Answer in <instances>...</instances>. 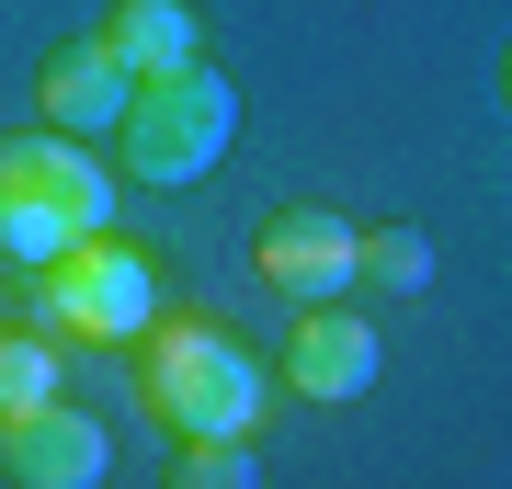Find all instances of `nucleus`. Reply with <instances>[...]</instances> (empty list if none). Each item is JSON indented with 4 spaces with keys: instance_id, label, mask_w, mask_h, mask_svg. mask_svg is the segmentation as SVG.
<instances>
[{
    "instance_id": "obj_9",
    "label": "nucleus",
    "mask_w": 512,
    "mask_h": 489,
    "mask_svg": "<svg viewBox=\"0 0 512 489\" xmlns=\"http://www.w3.org/2000/svg\"><path fill=\"white\" fill-rule=\"evenodd\" d=\"M92 35H103V57L126 80H171V69L205 57V12H194V0H114Z\"/></svg>"
},
{
    "instance_id": "obj_3",
    "label": "nucleus",
    "mask_w": 512,
    "mask_h": 489,
    "mask_svg": "<svg viewBox=\"0 0 512 489\" xmlns=\"http://www.w3.org/2000/svg\"><path fill=\"white\" fill-rule=\"evenodd\" d=\"M35 308H46V330H69V342H148V330H160V251L92 228L57 273H35Z\"/></svg>"
},
{
    "instance_id": "obj_4",
    "label": "nucleus",
    "mask_w": 512,
    "mask_h": 489,
    "mask_svg": "<svg viewBox=\"0 0 512 489\" xmlns=\"http://www.w3.org/2000/svg\"><path fill=\"white\" fill-rule=\"evenodd\" d=\"M251 273L274 296H296V308H330V296L365 273V228L342 217V205H274L251 239Z\"/></svg>"
},
{
    "instance_id": "obj_8",
    "label": "nucleus",
    "mask_w": 512,
    "mask_h": 489,
    "mask_svg": "<svg viewBox=\"0 0 512 489\" xmlns=\"http://www.w3.org/2000/svg\"><path fill=\"white\" fill-rule=\"evenodd\" d=\"M376 330L342 308V296H330V308H296V342H285V387L296 399H365L376 387Z\"/></svg>"
},
{
    "instance_id": "obj_6",
    "label": "nucleus",
    "mask_w": 512,
    "mask_h": 489,
    "mask_svg": "<svg viewBox=\"0 0 512 489\" xmlns=\"http://www.w3.org/2000/svg\"><path fill=\"white\" fill-rule=\"evenodd\" d=\"M103 467H114V455H103V421L69 410V399L0 421V478H12V489H103Z\"/></svg>"
},
{
    "instance_id": "obj_10",
    "label": "nucleus",
    "mask_w": 512,
    "mask_h": 489,
    "mask_svg": "<svg viewBox=\"0 0 512 489\" xmlns=\"http://www.w3.org/2000/svg\"><path fill=\"white\" fill-rule=\"evenodd\" d=\"M80 239H92V228H80L69 205H46V194H23V182H0V273H23V285H35V273H57V262L80 251Z\"/></svg>"
},
{
    "instance_id": "obj_2",
    "label": "nucleus",
    "mask_w": 512,
    "mask_h": 489,
    "mask_svg": "<svg viewBox=\"0 0 512 489\" xmlns=\"http://www.w3.org/2000/svg\"><path fill=\"white\" fill-rule=\"evenodd\" d=\"M228 137H239V80L217 69V57H194V69H171V80H137V103H126V126H114V160H126V182H205L228 160Z\"/></svg>"
},
{
    "instance_id": "obj_1",
    "label": "nucleus",
    "mask_w": 512,
    "mask_h": 489,
    "mask_svg": "<svg viewBox=\"0 0 512 489\" xmlns=\"http://www.w3.org/2000/svg\"><path fill=\"white\" fill-rule=\"evenodd\" d=\"M137 353H148V364H137V399H148V421H160L171 444H251L262 399H274V364L239 342V330H217V319H160Z\"/></svg>"
},
{
    "instance_id": "obj_7",
    "label": "nucleus",
    "mask_w": 512,
    "mask_h": 489,
    "mask_svg": "<svg viewBox=\"0 0 512 489\" xmlns=\"http://www.w3.org/2000/svg\"><path fill=\"white\" fill-rule=\"evenodd\" d=\"M0 182H23V194L69 205L80 228H114V194H126V182L103 171V148H92V137H57V126H23V137H0Z\"/></svg>"
},
{
    "instance_id": "obj_12",
    "label": "nucleus",
    "mask_w": 512,
    "mask_h": 489,
    "mask_svg": "<svg viewBox=\"0 0 512 489\" xmlns=\"http://www.w3.org/2000/svg\"><path fill=\"white\" fill-rule=\"evenodd\" d=\"M160 489H262V455L251 444H171Z\"/></svg>"
},
{
    "instance_id": "obj_13",
    "label": "nucleus",
    "mask_w": 512,
    "mask_h": 489,
    "mask_svg": "<svg viewBox=\"0 0 512 489\" xmlns=\"http://www.w3.org/2000/svg\"><path fill=\"white\" fill-rule=\"evenodd\" d=\"M365 285L376 296H421L433 285V239L421 228H365Z\"/></svg>"
},
{
    "instance_id": "obj_5",
    "label": "nucleus",
    "mask_w": 512,
    "mask_h": 489,
    "mask_svg": "<svg viewBox=\"0 0 512 489\" xmlns=\"http://www.w3.org/2000/svg\"><path fill=\"white\" fill-rule=\"evenodd\" d=\"M126 103H137V80L103 57V35H57V46L35 57V126L103 148L114 126H126Z\"/></svg>"
},
{
    "instance_id": "obj_11",
    "label": "nucleus",
    "mask_w": 512,
    "mask_h": 489,
    "mask_svg": "<svg viewBox=\"0 0 512 489\" xmlns=\"http://www.w3.org/2000/svg\"><path fill=\"white\" fill-rule=\"evenodd\" d=\"M46 399H69L57 342H46V330H0V421H12V410H46Z\"/></svg>"
},
{
    "instance_id": "obj_14",
    "label": "nucleus",
    "mask_w": 512,
    "mask_h": 489,
    "mask_svg": "<svg viewBox=\"0 0 512 489\" xmlns=\"http://www.w3.org/2000/svg\"><path fill=\"white\" fill-rule=\"evenodd\" d=\"M501 103H512V57H501Z\"/></svg>"
}]
</instances>
